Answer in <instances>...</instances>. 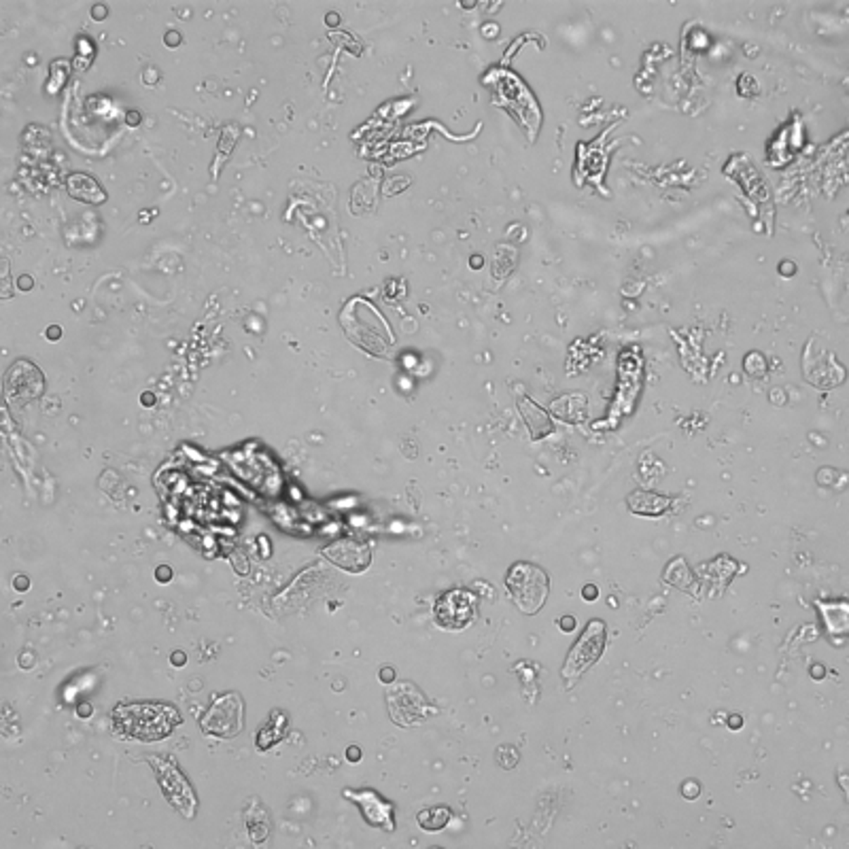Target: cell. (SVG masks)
<instances>
[{"label":"cell","mask_w":849,"mask_h":849,"mask_svg":"<svg viewBox=\"0 0 849 849\" xmlns=\"http://www.w3.org/2000/svg\"><path fill=\"white\" fill-rule=\"evenodd\" d=\"M181 722L177 707L166 703H124L113 709V729L139 741L166 739Z\"/></svg>","instance_id":"cell-1"},{"label":"cell","mask_w":849,"mask_h":849,"mask_svg":"<svg viewBox=\"0 0 849 849\" xmlns=\"http://www.w3.org/2000/svg\"><path fill=\"white\" fill-rule=\"evenodd\" d=\"M508 588L521 612L535 614L548 596V575L531 563H516L508 573Z\"/></svg>","instance_id":"cell-2"},{"label":"cell","mask_w":849,"mask_h":849,"mask_svg":"<svg viewBox=\"0 0 849 849\" xmlns=\"http://www.w3.org/2000/svg\"><path fill=\"white\" fill-rule=\"evenodd\" d=\"M435 623L448 631H461L475 620L478 596L465 588H452L444 592L435 603Z\"/></svg>","instance_id":"cell-3"},{"label":"cell","mask_w":849,"mask_h":849,"mask_svg":"<svg viewBox=\"0 0 849 849\" xmlns=\"http://www.w3.org/2000/svg\"><path fill=\"white\" fill-rule=\"evenodd\" d=\"M202 729L217 737H234L242 731V698L236 692L215 696L202 717Z\"/></svg>","instance_id":"cell-4"},{"label":"cell","mask_w":849,"mask_h":849,"mask_svg":"<svg viewBox=\"0 0 849 849\" xmlns=\"http://www.w3.org/2000/svg\"><path fill=\"white\" fill-rule=\"evenodd\" d=\"M387 705L391 711V717L400 724V726H414L419 722H423L427 715H431L427 707V698L423 692H419L412 684L404 682V684H395L389 692H387Z\"/></svg>","instance_id":"cell-5"},{"label":"cell","mask_w":849,"mask_h":849,"mask_svg":"<svg viewBox=\"0 0 849 849\" xmlns=\"http://www.w3.org/2000/svg\"><path fill=\"white\" fill-rule=\"evenodd\" d=\"M605 646V625L601 620H592L580 641L573 646V650L567 656V663L563 667V677L565 679H575L580 677L603 652Z\"/></svg>","instance_id":"cell-6"},{"label":"cell","mask_w":849,"mask_h":849,"mask_svg":"<svg viewBox=\"0 0 849 849\" xmlns=\"http://www.w3.org/2000/svg\"><path fill=\"white\" fill-rule=\"evenodd\" d=\"M22 370H24V361L15 363V366L9 370L7 381H5L7 400H9V402H13V404H24V402H30V400L39 397V395H41V391H43V378H41V372H39L34 366H30V363H28V368H26V374H24Z\"/></svg>","instance_id":"cell-7"},{"label":"cell","mask_w":849,"mask_h":849,"mask_svg":"<svg viewBox=\"0 0 849 849\" xmlns=\"http://www.w3.org/2000/svg\"><path fill=\"white\" fill-rule=\"evenodd\" d=\"M346 794L355 796L352 800L361 805L363 815H366V819H368L370 824L383 826V828H387V830H393V819H391L393 809H391V805L385 803L378 794H374V792H370V790H368V792H359V794H352V792H346Z\"/></svg>","instance_id":"cell-8"},{"label":"cell","mask_w":849,"mask_h":849,"mask_svg":"<svg viewBox=\"0 0 849 849\" xmlns=\"http://www.w3.org/2000/svg\"><path fill=\"white\" fill-rule=\"evenodd\" d=\"M162 771H166L168 773V777H170V786L168 784H162V788H164V792H166V796H168V800L177 807V809H181L187 817H191V813H193V809L191 807H187V803H191V805H196V800H193V794H191V788H189V784L185 781V777L179 773V769L172 765V762H168Z\"/></svg>","instance_id":"cell-9"},{"label":"cell","mask_w":849,"mask_h":849,"mask_svg":"<svg viewBox=\"0 0 849 849\" xmlns=\"http://www.w3.org/2000/svg\"><path fill=\"white\" fill-rule=\"evenodd\" d=\"M66 187H68V193L72 198H77L81 202H87V204H102L106 200V193L98 185V181L91 179L89 174H83V172L70 174L66 179Z\"/></svg>","instance_id":"cell-10"},{"label":"cell","mask_w":849,"mask_h":849,"mask_svg":"<svg viewBox=\"0 0 849 849\" xmlns=\"http://www.w3.org/2000/svg\"><path fill=\"white\" fill-rule=\"evenodd\" d=\"M348 550H350V542H342V544L331 546V548L327 550V554L333 558V563H338V565H342V567H346V569H348V561H361L363 565H368L370 558H359V552H366V550H368L366 546L355 544L352 552H348Z\"/></svg>","instance_id":"cell-11"},{"label":"cell","mask_w":849,"mask_h":849,"mask_svg":"<svg viewBox=\"0 0 849 849\" xmlns=\"http://www.w3.org/2000/svg\"><path fill=\"white\" fill-rule=\"evenodd\" d=\"M448 819H450V811L446 807H431V809H425V811L419 813L421 828L431 830V832L442 830L448 824Z\"/></svg>","instance_id":"cell-12"},{"label":"cell","mask_w":849,"mask_h":849,"mask_svg":"<svg viewBox=\"0 0 849 849\" xmlns=\"http://www.w3.org/2000/svg\"><path fill=\"white\" fill-rule=\"evenodd\" d=\"M582 594H584V599H586V601H594V599L599 596V590H596V586L588 584V586H584Z\"/></svg>","instance_id":"cell-13"},{"label":"cell","mask_w":849,"mask_h":849,"mask_svg":"<svg viewBox=\"0 0 849 849\" xmlns=\"http://www.w3.org/2000/svg\"><path fill=\"white\" fill-rule=\"evenodd\" d=\"M558 625H561V629H563V631H567V633H569V631H573V629H575V618L565 616V618H561V620H558Z\"/></svg>","instance_id":"cell-14"},{"label":"cell","mask_w":849,"mask_h":849,"mask_svg":"<svg viewBox=\"0 0 849 849\" xmlns=\"http://www.w3.org/2000/svg\"><path fill=\"white\" fill-rule=\"evenodd\" d=\"M381 679L385 682V684H391L393 679H395V673H393V669H389V667H385L383 671H381Z\"/></svg>","instance_id":"cell-15"},{"label":"cell","mask_w":849,"mask_h":849,"mask_svg":"<svg viewBox=\"0 0 849 849\" xmlns=\"http://www.w3.org/2000/svg\"><path fill=\"white\" fill-rule=\"evenodd\" d=\"M158 577H160V582H168V580L172 577V571H170L168 567H160V569H158Z\"/></svg>","instance_id":"cell-16"},{"label":"cell","mask_w":849,"mask_h":849,"mask_svg":"<svg viewBox=\"0 0 849 849\" xmlns=\"http://www.w3.org/2000/svg\"><path fill=\"white\" fill-rule=\"evenodd\" d=\"M684 794H686V798H692L694 794H698V786H694V784H686V786H684Z\"/></svg>","instance_id":"cell-17"},{"label":"cell","mask_w":849,"mask_h":849,"mask_svg":"<svg viewBox=\"0 0 849 849\" xmlns=\"http://www.w3.org/2000/svg\"><path fill=\"white\" fill-rule=\"evenodd\" d=\"M346 756H348V760H359V758H361V752H359L357 748H348Z\"/></svg>","instance_id":"cell-18"},{"label":"cell","mask_w":849,"mask_h":849,"mask_svg":"<svg viewBox=\"0 0 849 849\" xmlns=\"http://www.w3.org/2000/svg\"><path fill=\"white\" fill-rule=\"evenodd\" d=\"M172 660H174L177 667H181V665L185 663V654H183V652H174V654H172Z\"/></svg>","instance_id":"cell-19"},{"label":"cell","mask_w":849,"mask_h":849,"mask_svg":"<svg viewBox=\"0 0 849 849\" xmlns=\"http://www.w3.org/2000/svg\"><path fill=\"white\" fill-rule=\"evenodd\" d=\"M128 121H130V124H132V126H134V124H139V121H141L139 113H130V115H128Z\"/></svg>","instance_id":"cell-20"},{"label":"cell","mask_w":849,"mask_h":849,"mask_svg":"<svg viewBox=\"0 0 849 849\" xmlns=\"http://www.w3.org/2000/svg\"><path fill=\"white\" fill-rule=\"evenodd\" d=\"M89 711H91V707H89V705H81V707H79V715H85V717H87V715H89Z\"/></svg>","instance_id":"cell-21"},{"label":"cell","mask_w":849,"mask_h":849,"mask_svg":"<svg viewBox=\"0 0 849 849\" xmlns=\"http://www.w3.org/2000/svg\"><path fill=\"white\" fill-rule=\"evenodd\" d=\"M47 336H49V338H58V336H60V329H58V327H53V329H49V331H47Z\"/></svg>","instance_id":"cell-22"},{"label":"cell","mask_w":849,"mask_h":849,"mask_svg":"<svg viewBox=\"0 0 849 849\" xmlns=\"http://www.w3.org/2000/svg\"><path fill=\"white\" fill-rule=\"evenodd\" d=\"M811 673H813V675H817V677H822V675H824V669H822V667H813V669H811Z\"/></svg>","instance_id":"cell-23"}]
</instances>
